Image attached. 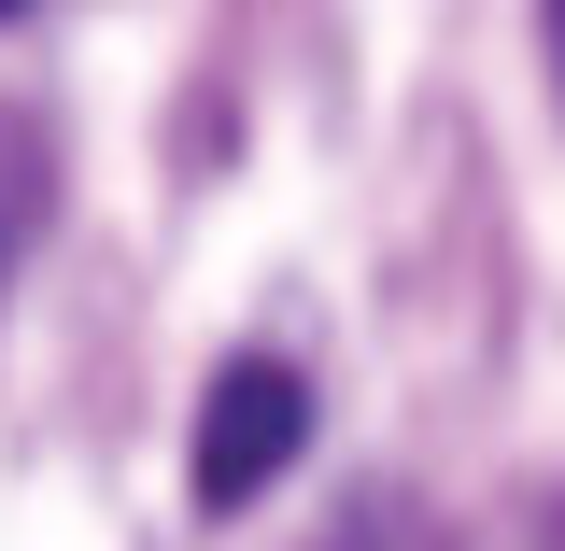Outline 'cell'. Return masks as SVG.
<instances>
[{
    "mask_svg": "<svg viewBox=\"0 0 565 551\" xmlns=\"http://www.w3.org/2000/svg\"><path fill=\"white\" fill-rule=\"evenodd\" d=\"M297 453H311V382L282 353H226L199 396V438H184V495L199 509H255Z\"/></svg>",
    "mask_w": 565,
    "mask_h": 551,
    "instance_id": "obj_1",
    "label": "cell"
},
{
    "mask_svg": "<svg viewBox=\"0 0 565 551\" xmlns=\"http://www.w3.org/2000/svg\"><path fill=\"white\" fill-rule=\"evenodd\" d=\"M43 212H57V141L29 128V114H0V297H14V269H29Z\"/></svg>",
    "mask_w": 565,
    "mask_h": 551,
    "instance_id": "obj_2",
    "label": "cell"
},
{
    "mask_svg": "<svg viewBox=\"0 0 565 551\" xmlns=\"http://www.w3.org/2000/svg\"><path fill=\"white\" fill-rule=\"evenodd\" d=\"M311 551H438V523H424L411 495H367V509H340Z\"/></svg>",
    "mask_w": 565,
    "mask_h": 551,
    "instance_id": "obj_3",
    "label": "cell"
},
{
    "mask_svg": "<svg viewBox=\"0 0 565 551\" xmlns=\"http://www.w3.org/2000/svg\"><path fill=\"white\" fill-rule=\"evenodd\" d=\"M552 71H565V0H552Z\"/></svg>",
    "mask_w": 565,
    "mask_h": 551,
    "instance_id": "obj_4",
    "label": "cell"
},
{
    "mask_svg": "<svg viewBox=\"0 0 565 551\" xmlns=\"http://www.w3.org/2000/svg\"><path fill=\"white\" fill-rule=\"evenodd\" d=\"M0 14H14V0H0Z\"/></svg>",
    "mask_w": 565,
    "mask_h": 551,
    "instance_id": "obj_5",
    "label": "cell"
}]
</instances>
